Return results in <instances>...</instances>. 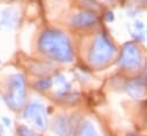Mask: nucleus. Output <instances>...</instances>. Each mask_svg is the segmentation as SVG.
Wrapping results in <instances>:
<instances>
[{
    "label": "nucleus",
    "mask_w": 147,
    "mask_h": 136,
    "mask_svg": "<svg viewBox=\"0 0 147 136\" xmlns=\"http://www.w3.org/2000/svg\"><path fill=\"white\" fill-rule=\"evenodd\" d=\"M106 19H107L108 22L113 21V19H114V13H113V11H107V13H106Z\"/></svg>",
    "instance_id": "nucleus-4"
},
{
    "label": "nucleus",
    "mask_w": 147,
    "mask_h": 136,
    "mask_svg": "<svg viewBox=\"0 0 147 136\" xmlns=\"http://www.w3.org/2000/svg\"><path fill=\"white\" fill-rule=\"evenodd\" d=\"M17 19V13L16 10L14 9H10V8H7L2 11V15H1V21H0V26L1 27H10L15 24Z\"/></svg>",
    "instance_id": "nucleus-3"
},
{
    "label": "nucleus",
    "mask_w": 147,
    "mask_h": 136,
    "mask_svg": "<svg viewBox=\"0 0 147 136\" xmlns=\"http://www.w3.org/2000/svg\"><path fill=\"white\" fill-rule=\"evenodd\" d=\"M71 22H72V25L75 26H79V27L90 26L96 22V16L91 11H82L79 14L74 15L71 18Z\"/></svg>",
    "instance_id": "nucleus-2"
},
{
    "label": "nucleus",
    "mask_w": 147,
    "mask_h": 136,
    "mask_svg": "<svg viewBox=\"0 0 147 136\" xmlns=\"http://www.w3.org/2000/svg\"><path fill=\"white\" fill-rule=\"evenodd\" d=\"M134 26H136V29H142L144 25L141 24V22H136V25Z\"/></svg>",
    "instance_id": "nucleus-5"
},
{
    "label": "nucleus",
    "mask_w": 147,
    "mask_h": 136,
    "mask_svg": "<svg viewBox=\"0 0 147 136\" xmlns=\"http://www.w3.org/2000/svg\"><path fill=\"white\" fill-rule=\"evenodd\" d=\"M40 48L44 53L53 57L70 61L72 58L71 47L67 37L57 31H46L40 38Z\"/></svg>",
    "instance_id": "nucleus-1"
},
{
    "label": "nucleus",
    "mask_w": 147,
    "mask_h": 136,
    "mask_svg": "<svg viewBox=\"0 0 147 136\" xmlns=\"http://www.w3.org/2000/svg\"><path fill=\"white\" fill-rule=\"evenodd\" d=\"M107 1H110V2H113V1H116V0H107Z\"/></svg>",
    "instance_id": "nucleus-6"
}]
</instances>
